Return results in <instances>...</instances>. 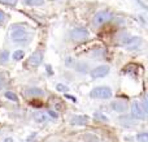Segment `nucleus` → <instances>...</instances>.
<instances>
[{
  "label": "nucleus",
  "mask_w": 148,
  "mask_h": 142,
  "mask_svg": "<svg viewBox=\"0 0 148 142\" xmlns=\"http://www.w3.org/2000/svg\"><path fill=\"white\" fill-rule=\"evenodd\" d=\"M136 140H138V142H148V133L147 132L138 133V136H136Z\"/></svg>",
  "instance_id": "f3484780"
},
{
  "label": "nucleus",
  "mask_w": 148,
  "mask_h": 142,
  "mask_svg": "<svg viewBox=\"0 0 148 142\" xmlns=\"http://www.w3.org/2000/svg\"><path fill=\"white\" fill-rule=\"evenodd\" d=\"M122 44L126 48H136L142 44V39L139 37H126L122 39Z\"/></svg>",
  "instance_id": "0eeeda50"
},
{
  "label": "nucleus",
  "mask_w": 148,
  "mask_h": 142,
  "mask_svg": "<svg viewBox=\"0 0 148 142\" xmlns=\"http://www.w3.org/2000/svg\"><path fill=\"white\" fill-rule=\"evenodd\" d=\"M66 97H68V98H69L72 102H77V98H74V97H72V95H66Z\"/></svg>",
  "instance_id": "393cba45"
},
{
  "label": "nucleus",
  "mask_w": 148,
  "mask_h": 142,
  "mask_svg": "<svg viewBox=\"0 0 148 142\" xmlns=\"http://www.w3.org/2000/svg\"><path fill=\"white\" fill-rule=\"evenodd\" d=\"M110 108L114 112H118V114H123V112L127 111V102L122 101V99H116L110 103Z\"/></svg>",
  "instance_id": "6e6552de"
},
{
  "label": "nucleus",
  "mask_w": 148,
  "mask_h": 142,
  "mask_svg": "<svg viewBox=\"0 0 148 142\" xmlns=\"http://www.w3.org/2000/svg\"><path fill=\"white\" fill-rule=\"evenodd\" d=\"M120 123L122 125H125V127H134V124H135L134 121H131V117H126V116L120 117Z\"/></svg>",
  "instance_id": "2eb2a0df"
},
{
  "label": "nucleus",
  "mask_w": 148,
  "mask_h": 142,
  "mask_svg": "<svg viewBox=\"0 0 148 142\" xmlns=\"http://www.w3.org/2000/svg\"><path fill=\"white\" fill-rule=\"evenodd\" d=\"M70 38L74 42H83L88 38V30L86 28H74L70 31Z\"/></svg>",
  "instance_id": "20e7f679"
},
{
  "label": "nucleus",
  "mask_w": 148,
  "mask_h": 142,
  "mask_svg": "<svg viewBox=\"0 0 148 142\" xmlns=\"http://www.w3.org/2000/svg\"><path fill=\"white\" fill-rule=\"evenodd\" d=\"M33 117L36 123H46L47 120H49V117L47 116V114H44V112H35V114L33 115Z\"/></svg>",
  "instance_id": "f8f14e48"
},
{
  "label": "nucleus",
  "mask_w": 148,
  "mask_h": 142,
  "mask_svg": "<svg viewBox=\"0 0 148 142\" xmlns=\"http://www.w3.org/2000/svg\"><path fill=\"white\" fill-rule=\"evenodd\" d=\"M8 57H9V52L7 50L0 52V63H7L8 61Z\"/></svg>",
  "instance_id": "a211bd4d"
},
{
  "label": "nucleus",
  "mask_w": 148,
  "mask_h": 142,
  "mask_svg": "<svg viewBox=\"0 0 148 142\" xmlns=\"http://www.w3.org/2000/svg\"><path fill=\"white\" fill-rule=\"evenodd\" d=\"M43 61V52L42 51H35L34 54H31V56L29 57V64L31 67H39Z\"/></svg>",
  "instance_id": "1a4fd4ad"
},
{
  "label": "nucleus",
  "mask_w": 148,
  "mask_h": 142,
  "mask_svg": "<svg viewBox=\"0 0 148 142\" xmlns=\"http://www.w3.org/2000/svg\"><path fill=\"white\" fill-rule=\"evenodd\" d=\"M112 17H113V14L109 10H107V9L99 10V12L94 16V18H92V25H94L95 28H100V26L105 25L107 22H109V21L112 20Z\"/></svg>",
  "instance_id": "f03ea898"
},
{
  "label": "nucleus",
  "mask_w": 148,
  "mask_h": 142,
  "mask_svg": "<svg viewBox=\"0 0 148 142\" xmlns=\"http://www.w3.org/2000/svg\"><path fill=\"white\" fill-rule=\"evenodd\" d=\"M10 39L13 43L17 44H27L31 41V33L25 28V25L22 23H16L10 29Z\"/></svg>",
  "instance_id": "f257e3e1"
},
{
  "label": "nucleus",
  "mask_w": 148,
  "mask_h": 142,
  "mask_svg": "<svg viewBox=\"0 0 148 142\" xmlns=\"http://www.w3.org/2000/svg\"><path fill=\"white\" fill-rule=\"evenodd\" d=\"M23 3L29 7H39V5L44 4V0H23Z\"/></svg>",
  "instance_id": "4468645a"
},
{
  "label": "nucleus",
  "mask_w": 148,
  "mask_h": 142,
  "mask_svg": "<svg viewBox=\"0 0 148 142\" xmlns=\"http://www.w3.org/2000/svg\"><path fill=\"white\" fill-rule=\"evenodd\" d=\"M88 123V117L84 115H74L70 117V124L72 125H86Z\"/></svg>",
  "instance_id": "9d476101"
},
{
  "label": "nucleus",
  "mask_w": 148,
  "mask_h": 142,
  "mask_svg": "<svg viewBox=\"0 0 148 142\" xmlns=\"http://www.w3.org/2000/svg\"><path fill=\"white\" fill-rule=\"evenodd\" d=\"M5 98L8 99V101H10V102H14V103H17L18 102V97H17V94H14L13 91H5Z\"/></svg>",
  "instance_id": "dca6fc26"
},
{
  "label": "nucleus",
  "mask_w": 148,
  "mask_h": 142,
  "mask_svg": "<svg viewBox=\"0 0 148 142\" xmlns=\"http://www.w3.org/2000/svg\"><path fill=\"white\" fill-rule=\"evenodd\" d=\"M5 142H12V138H7V140H5Z\"/></svg>",
  "instance_id": "a878e982"
},
{
  "label": "nucleus",
  "mask_w": 148,
  "mask_h": 142,
  "mask_svg": "<svg viewBox=\"0 0 148 142\" xmlns=\"http://www.w3.org/2000/svg\"><path fill=\"white\" fill-rule=\"evenodd\" d=\"M23 56H25V51H23V50H16V51L13 52V55H12L13 60H16V61H20V60H22Z\"/></svg>",
  "instance_id": "ddd939ff"
},
{
  "label": "nucleus",
  "mask_w": 148,
  "mask_h": 142,
  "mask_svg": "<svg viewBox=\"0 0 148 142\" xmlns=\"http://www.w3.org/2000/svg\"><path fill=\"white\" fill-rule=\"evenodd\" d=\"M47 114V116L48 117H52V119H59V114H57V112H55V111H52V110H48V111L46 112Z\"/></svg>",
  "instance_id": "aec40b11"
},
{
  "label": "nucleus",
  "mask_w": 148,
  "mask_h": 142,
  "mask_svg": "<svg viewBox=\"0 0 148 142\" xmlns=\"http://www.w3.org/2000/svg\"><path fill=\"white\" fill-rule=\"evenodd\" d=\"M146 114L147 112L144 111V108L142 107L140 102H133L131 104V117L135 120H144L146 119Z\"/></svg>",
  "instance_id": "39448f33"
},
{
  "label": "nucleus",
  "mask_w": 148,
  "mask_h": 142,
  "mask_svg": "<svg viewBox=\"0 0 148 142\" xmlns=\"http://www.w3.org/2000/svg\"><path fill=\"white\" fill-rule=\"evenodd\" d=\"M57 90H59V91H62V93H65V91H68V86L59 83V85H57Z\"/></svg>",
  "instance_id": "b1692460"
},
{
  "label": "nucleus",
  "mask_w": 148,
  "mask_h": 142,
  "mask_svg": "<svg viewBox=\"0 0 148 142\" xmlns=\"http://www.w3.org/2000/svg\"><path fill=\"white\" fill-rule=\"evenodd\" d=\"M5 83H7V78H5V76L3 73H0V90L5 86Z\"/></svg>",
  "instance_id": "412c9836"
},
{
  "label": "nucleus",
  "mask_w": 148,
  "mask_h": 142,
  "mask_svg": "<svg viewBox=\"0 0 148 142\" xmlns=\"http://www.w3.org/2000/svg\"><path fill=\"white\" fill-rule=\"evenodd\" d=\"M109 72H110V68L108 65H99V67L94 68L90 74H91L92 78H101V77H105Z\"/></svg>",
  "instance_id": "423d86ee"
},
{
  "label": "nucleus",
  "mask_w": 148,
  "mask_h": 142,
  "mask_svg": "<svg viewBox=\"0 0 148 142\" xmlns=\"http://www.w3.org/2000/svg\"><path fill=\"white\" fill-rule=\"evenodd\" d=\"M112 89L108 86H97L90 91V97L92 99H109L112 98Z\"/></svg>",
  "instance_id": "7ed1b4c3"
},
{
  "label": "nucleus",
  "mask_w": 148,
  "mask_h": 142,
  "mask_svg": "<svg viewBox=\"0 0 148 142\" xmlns=\"http://www.w3.org/2000/svg\"><path fill=\"white\" fill-rule=\"evenodd\" d=\"M26 94H27L29 97H42V95H44V91L42 90V89H39V88H30V89H27L26 90Z\"/></svg>",
  "instance_id": "9b49d317"
},
{
  "label": "nucleus",
  "mask_w": 148,
  "mask_h": 142,
  "mask_svg": "<svg viewBox=\"0 0 148 142\" xmlns=\"http://www.w3.org/2000/svg\"><path fill=\"white\" fill-rule=\"evenodd\" d=\"M94 116L96 117V119H101L103 121H107V120H108V117H105L104 115H101V114H100V112H96V114H95Z\"/></svg>",
  "instance_id": "5701e85b"
},
{
  "label": "nucleus",
  "mask_w": 148,
  "mask_h": 142,
  "mask_svg": "<svg viewBox=\"0 0 148 142\" xmlns=\"http://www.w3.org/2000/svg\"><path fill=\"white\" fill-rule=\"evenodd\" d=\"M18 0H0V4H4V5H9V7H14L17 5Z\"/></svg>",
  "instance_id": "6ab92c4d"
},
{
  "label": "nucleus",
  "mask_w": 148,
  "mask_h": 142,
  "mask_svg": "<svg viewBox=\"0 0 148 142\" xmlns=\"http://www.w3.org/2000/svg\"><path fill=\"white\" fill-rule=\"evenodd\" d=\"M7 14H5L4 12H3L1 9H0V25H3V23H5V21H7Z\"/></svg>",
  "instance_id": "4be33fe9"
}]
</instances>
